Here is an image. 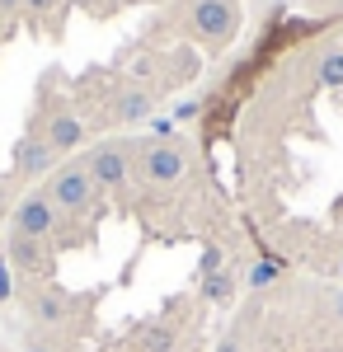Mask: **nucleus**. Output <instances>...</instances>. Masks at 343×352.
<instances>
[{
	"label": "nucleus",
	"instance_id": "dca6fc26",
	"mask_svg": "<svg viewBox=\"0 0 343 352\" xmlns=\"http://www.w3.org/2000/svg\"><path fill=\"white\" fill-rule=\"evenodd\" d=\"M10 296H14V268H10V263L0 258V305H5Z\"/></svg>",
	"mask_w": 343,
	"mask_h": 352
},
{
	"label": "nucleus",
	"instance_id": "6ab92c4d",
	"mask_svg": "<svg viewBox=\"0 0 343 352\" xmlns=\"http://www.w3.org/2000/svg\"><path fill=\"white\" fill-rule=\"evenodd\" d=\"M61 0H24V10H33V14H52Z\"/></svg>",
	"mask_w": 343,
	"mask_h": 352
},
{
	"label": "nucleus",
	"instance_id": "20e7f679",
	"mask_svg": "<svg viewBox=\"0 0 343 352\" xmlns=\"http://www.w3.org/2000/svg\"><path fill=\"white\" fill-rule=\"evenodd\" d=\"M85 169L94 174V184H99V188L123 192L127 174H132V151H127L123 141H104V146H94V151L85 155Z\"/></svg>",
	"mask_w": 343,
	"mask_h": 352
},
{
	"label": "nucleus",
	"instance_id": "9b49d317",
	"mask_svg": "<svg viewBox=\"0 0 343 352\" xmlns=\"http://www.w3.org/2000/svg\"><path fill=\"white\" fill-rule=\"evenodd\" d=\"M236 292H240V282H236V272H231V268L202 277V300H211V305H231Z\"/></svg>",
	"mask_w": 343,
	"mask_h": 352
},
{
	"label": "nucleus",
	"instance_id": "f257e3e1",
	"mask_svg": "<svg viewBox=\"0 0 343 352\" xmlns=\"http://www.w3.org/2000/svg\"><path fill=\"white\" fill-rule=\"evenodd\" d=\"M188 24L207 47H226L240 33V5L236 0H193L188 5Z\"/></svg>",
	"mask_w": 343,
	"mask_h": 352
},
{
	"label": "nucleus",
	"instance_id": "f8f14e48",
	"mask_svg": "<svg viewBox=\"0 0 343 352\" xmlns=\"http://www.w3.org/2000/svg\"><path fill=\"white\" fill-rule=\"evenodd\" d=\"M315 80L324 85V89H343V47H329V52L320 56Z\"/></svg>",
	"mask_w": 343,
	"mask_h": 352
},
{
	"label": "nucleus",
	"instance_id": "4468645a",
	"mask_svg": "<svg viewBox=\"0 0 343 352\" xmlns=\"http://www.w3.org/2000/svg\"><path fill=\"white\" fill-rule=\"evenodd\" d=\"M278 263H273V258H254V263H249V272H245V287H254V292H264V287H273V282H278Z\"/></svg>",
	"mask_w": 343,
	"mask_h": 352
},
{
	"label": "nucleus",
	"instance_id": "aec40b11",
	"mask_svg": "<svg viewBox=\"0 0 343 352\" xmlns=\"http://www.w3.org/2000/svg\"><path fill=\"white\" fill-rule=\"evenodd\" d=\"M216 352H240V343H236V338H221V343H216Z\"/></svg>",
	"mask_w": 343,
	"mask_h": 352
},
{
	"label": "nucleus",
	"instance_id": "6e6552de",
	"mask_svg": "<svg viewBox=\"0 0 343 352\" xmlns=\"http://www.w3.org/2000/svg\"><path fill=\"white\" fill-rule=\"evenodd\" d=\"M52 164H56V151L43 141V136H24V141L14 146V174H24V179L48 174Z\"/></svg>",
	"mask_w": 343,
	"mask_h": 352
},
{
	"label": "nucleus",
	"instance_id": "2eb2a0df",
	"mask_svg": "<svg viewBox=\"0 0 343 352\" xmlns=\"http://www.w3.org/2000/svg\"><path fill=\"white\" fill-rule=\"evenodd\" d=\"M221 268H226V254H221L216 244H207L202 258H198V277H211V272H221Z\"/></svg>",
	"mask_w": 343,
	"mask_h": 352
},
{
	"label": "nucleus",
	"instance_id": "9d476101",
	"mask_svg": "<svg viewBox=\"0 0 343 352\" xmlns=\"http://www.w3.org/2000/svg\"><path fill=\"white\" fill-rule=\"evenodd\" d=\"M113 118H118V122H151V118H156V99H151L146 89H123V94L113 99Z\"/></svg>",
	"mask_w": 343,
	"mask_h": 352
},
{
	"label": "nucleus",
	"instance_id": "f3484780",
	"mask_svg": "<svg viewBox=\"0 0 343 352\" xmlns=\"http://www.w3.org/2000/svg\"><path fill=\"white\" fill-rule=\"evenodd\" d=\"M198 113H202V104L198 99H184V104H174V122H193Z\"/></svg>",
	"mask_w": 343,
	"mask_h": 352
},
{
	"label": "nucleus",
	"instance_id": "1a4fd4ad",
	"mask_svg": "<svg viewBox=\"0 0 343 352\" xmlns=\"http://www.w3.org/2000/svg\"><path fill=\"white\" fill-rule=\"evenodd\" d=\"M43 141L52 146L56 155H66V151H76L80 141H85V122H80L71 109H56L52 118H48V132H43Z\"/></svg>",
	"mask_w": 343,
	"mask_h": 352
},
{
	"label": "nucleus",
	"instance_id": "a211bd4d",
	"mask_svg": "<svg viewBox=\"0 0 343 352\" xmlns=\"http://www.w3.org/2000/svg\"><path fill=\"white\" fill-rule=\"evenodd\" d=\"M24 352H61L52 343V338H43V333H28V343H24Z\"/></svg>",
	"mask_w": 343,
	"mask_h": 352
},
{
	"label": "nucleus",
	"instance_id": "4be33fe9",
	"mask_svg": "<svg viewBox=\"0 0 343 352\" xmlns=\"http://www.w3.org/2000/svg\"><path fill=\"white\" fill-rule=\"evenodd\" d=\"M339 272H343V254H339Z\"/></svg>",
	"mask_w": 343,
	"mask_h": 352
},
{
	"label": "nucleus",
	"instance_id": "f03ea898",
	"mask_svg": "<svg viewBox=\"0 0 343 352\" xmlns=\"http://www.w3.org/2000/svg\"><path fill=\"white\" fill-rule=\"evenodd\" d=\"M48 197L56 202V212H90V207H94V197H99V184H94V174L85 169V160H76V164L52 169Z\"/></svg>",
	"mask_w": 343,
	"mask_h": 352
},
{
	"label": "nucleus",
	"instance_id": "423d86ee",
	"mask_svg": "<svg viewBox=\"0 0 343 352\" xmlns=\"http://www.w3.org/2000/svg\"><path fill=\"white\" fill-rule=\"evenodd\" d=\"M24 310H28L33 324L52 329V324H66V320H71V296L56 292V287H33L24 296Z\"/></svg>",
	"mask_w": 343,
	"mask_h": 352
},
{
	"label": "nucleus",
	"instance_id": "0eeeda50",
	"mask_svg": "<svg viewBox=\"0 0 343 352\" xmlns=\"http://www.w3.org/2000/svg\"><path fill=\"white\" fill-rule=\"evenodd\" d=\"M5 263L14 272H28V277H43L48 272V240H28V235H10L5 240Z\"/></svg>",
	"mask_w": 343,
	"mask_h": 352
},
{
	"label": "nucleus",
	"instance_id": "39448f33",
	"mask_svg": "<svg viewBox=\"0 0 343 352\" xmlns=\"http://www.w3.org/2000/svg\"><path fill=\"white\" fill-rule=\"evenodd\" d=\"M56 221H61V212H56V202L48 197V188L24 192L19 207H14V230L28 235V240H48V235L56 230Z\"/></svg>",
	"mask_w": 343,
	"mask_h": 352
},
{
	"label": "nucleus",
	"instance_id": "7ed1b4c3",
	"mask_svg": "<svg viewBox=\"0 0 343 352\" xmlns=\"http://www.w3.org/2000/svg\"><path fill=\"white\" fill-rule=\"evenodd\" d=\"M136 164H141L146 184H174L188 169V151H184V141H141Z\"/></svg>",
	"mask_w": 343,
	"mask_h": 352
},
{
	"label": "nucleus",
	"instance_id": "ddd939ff",
	"mask_svg": "<svg viewBox=\"0 0 343 352\" xmlns=\"http://www.w3.org/2000/svg\"><path fill=\"white\" fill-rule=\"evenodd\" d=\"M136 343H141V352H174V329L169 324H146Z\"/></svg>",
	"mask_w": 343,
	"mask_h": 352
},
{
	"label": "nucleus",
	"instance_id": "412c9836",
	"mask_svg": "<svg viewBox=\"0 0 343 352\" xmlns=\"http://www.w3.org/2000/svg\"><path fill=\"white\" fill-rule=\"evenodd\" d=\"M334 315H339V320H343V292H339V296H334Z\"/></svg>",
	"mask_w": 343,
	"mask_h": 352
}]
</instances>
